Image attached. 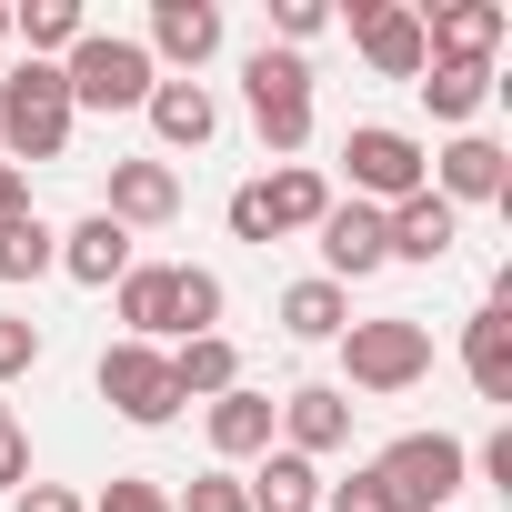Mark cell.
Here are the masks:
<instances>
[{"label":"cell","instance_id":"obj_1","mask_svg":"<svg viewBox=\"0 0 512 512\" xmlns=\"http://www.w3.org/2000/svg\"><path fill=\"white\" fill-rule=\"evenodd\" d=\"M71 81L61 61H11V81H0V161L31 171V161H61L71 151Z\"/></svg>","mask_w":512,"mask_h":512},{"label":"cell","instance_id":"obj_2","mask_svg":"<svg viewBox=\"0 0 512 512\" xmlns=\"http://www.w3.org/2000/svg\"><path fill=\"white\" fill-rule=\"evenodd\" d=\"M422 372H432V322H412V312H372V322L342 332V392L392 402V392H412Z\"/></svg>","mask_w":512,"mask_h":512},{"label":"cell","instance_id":"obj_3","mask_svg":"<svg viewBox=\"0 0 512 512\" xmlns=\"http://www.w3.org/2000/svg\"><path fill=\"white\" fill-rule=\"evenodd\" d=\"M241 101H251V131H262V151L272 161H302V141H312V61L302 51H251L241 61Z\"/></svg>","mask_w":512,"mask_h":512},{"label":"cell","instance_id":"obj_4","mask_svg":"<svg viewBox=\"0 0 512 512\" xmlns=\"http://www.w3.org/2000/svg\"><path fill=\"white\" fill-rule=\"evenodd\" d=\"M61 81H71V111H141L161 71H151V51L131 31H81L71 61H61Z\"/></svg>","mask_w":512,"mask_h":512},{"label":"cell","instance_id":"obj_5","mask_svg":"<svg viewBox=\"0 0 512 512\" xmlns=\"http://www.w3.org/2000/svg\"><path fill=\"white\" fill-rule=\"evenodd\" d=\"M342 201H372V211H392V201H412L422 181H432V151L412 141V131H392V121H352L342 131Z\"/></svg>","mask_w":512,"mask_h":512},{"label":"cell","instance_id":"obj_6","mask_svg":"<svg viewBox=\"0 0 512 512\" xmlns=\"http://www.w3.org/2000/svg\"><path fill=\"white\" fill-rule=\"evenodd\" d=\"M382 492H392V512H442L462 482H472V452L452 442V432H392L382 442Z\"/></svg>","mask_w":512,"mask_h":512},{"label":"cell","instance_id":"obj_7","mask_svg":"<svg viewBox=\"0 0 512 512\" xmlns=\"http://www.w3.org/2000/svg\"><path fill=\"white\" fill-rule=\"evenodd\" d=\"M101 402H111L131 432H161V422L181 412V392H171V352H151V342H111V352H101Z\"/></svg>","mask_w":512,"mask_h":512},{"label":"cell","instance_id":"obj_8","mask_svg":"<svg viewBox=\"0 0 512 512\" xmlns=\"http://www.w3.org/2000/svg\"><path fill=\"white\" fill-rule=\"evenodd\" d=\"M151 71L161 81H201V61L221 51V0H151Z\"/></svg>","mask_w":512,"mask_h":512},{"label":"cell","instance_id":"obj_9","mask_svg":"<svg viewBox=\"0 0 512 512\" xmlns=\"http://www.w3.org/2000/svg\"><path fill=\"white\" fill-rule=\"evenodd\" d=\"M312 241H322V282H342V292H352V282H372V272L392 262L382 211H372V201H342V191H332V211L312 221Z\"/></svg>","mask_w":512,"mask_h":512},{"label":"cell","instance_id":"obj_10","mask_svg":"<svg viewBox=\"0 0 512 512\" xmlns=\"http://www.w3.org/2000/svg\"><path fill=\"white\" fill-rule=\"evenodd\" d=\"M272 442L302 452V462L342 452V442H352V392H342V382H302V392H282V402H272Z\"/></svg>","mask_w":512,"mask_h":512},{"label":"cell","instance_id":"obj_11","mask_svg":"<svg viewBox=\"0 0 512 512\" xmlns=\"http://www.w3.org/2000/svg\"><path fill=\"white\" fill-rule=\"evenodd\" d=\"M352 51L382 71V81H422V11H402V0H352Z\"/></svg>","mask_w":512,"mask_h":512},{"label":"cell","instance_id":"obj_12","mask_svg":"<svg viewBox=\"0 0 512 512\" xmlns=\"http://www.w3.org/2000/svg\"><path fill=\"white\" fill-rule=\"evenodd\" d=\"M432 191L462 211V201H502L512 191V151L492 141V131H452L442 151H432Z\"/></svg>","mask_w":512,"mask_h":512},{"label":"cell","instance_id":"obj_13","mask_svg":"<svg viewBox=\"0 0 512 512\" xmlns=\"http://www.w3.org/2000/svg\"><path fill=\"white\" fill-rule=\"evenodd\" d=\"M382 241H392V262H422V272H442V262H452V241H462V211H452V201L422 181L412 201H392V211H382Z\"/></svg>","mask_w":512,"mask_h":512},{"label":"cell","instance_id":"obj_14","mask_svg":"<svg viewBox=\"0 0 512 512\" xmlns=\"http://www.w3.org/2000/svg\"><path fill=\"white\" fill-rule=\"evenodd\" d=\"M462 372L482 402H512V272L492 282V302L462 322Z\"/></svg>","mask_w":512,"mask_h":512},{"label":"cell","instance_id":"obj_15","mask_svg":"<svg viewBox=\"0 0 512 512\" xmlns=\"http://www.w3.org/2000/svg\"><path fill=\"white\" fill-rule=\"evenodd\" d=\"M502 41H512L502 0H442V11H422V51L432 61H492Z\"/></svg>","mask_w":512,"mask_h":512},{"label":"cell","instance_id":"obj_16","mask_svg":"<svg viewBox=\"0 0 512 512\" xmlns=\"http://www.w3.org/2000/svg\"><path fill=\"white\" fill-rule=\"evenodd\" d=\"M121 231H161L181 221V171L171 161H111V201H101Z\"/></svg>","mask_w":512,"mask_h":512},{"label":"cell","instance_id":"obj_17","mask_svg":"<svg viewBox=\"0 0 512 512\" xmlns=\"http://www.w3.org/2000/svg\"><path fill=\"white\" fill-rule=\"evenodd\" d=\"M201 432H211L221 472H231V462H262V452H272V392H251V382H231L221 402H201Z\"/></svg>","mask_w":512,"mask_h":512},{"label":"cell","instance_id":"obj_18","mask_svg":"<svg viewBox=\"0 0 512 512\" xmlns=\"http://www.w3.org/2000/svg\"><path fill=\"white\" fill-rule=\"evenodd\" d=\"M61 272H71L81 292H111V282L131 272V231H121L111 211H81V221L61 231Z\"/></svg>","mask_w":512,"mask_h":512},{"label":"cell","instance_id":"obj_19","mask_svg":"<svg viewBox=\"0 0 512 512\" xmlns=\"http://www.w3.org/2000/svg\"><path fill=\"white\" fill-rule=\"evenodd\" d=\"M151 131H161V151H211V131H221V101H211V81H151Z\"/></svg>","mask_w":512,"mask_h":512},{"label":"cell","instance_id":"obj_20","mask_svg":"<svg viewBox=\"0 0 512 512\" xmlns=\"http://www.w3.org/2000/svg\"><path fill=\"white\" fill-rule=\"evenodd\" d=\"M251 191H262V221H272V241H282V231H312V221L332 211V181H322L312 161H282V171H262V181H251Z\"/></svg>","mask_w":512,"mask_h":512},{"label":"cell","instance_id":"obj_21","mask_svg":"<svg viewBox=\"0 0 512 512\" xmlns=\"http://www.w3.org/2000/svg\"><path fill=\"white\" fill-rule=\"evenodd\" d=\"M111 302H121V322H131L121 342H151V352L181 342V332H171V262H131V272L111 282Z\"/></svg>","mask_w":512,"mask_h":512},{"label":"cell","instance_id":"obj_22","mask_svg":"<svg viewBox=\"0 0 512 512\" xmlns=\"http://www.w3.org/2000/svg\"><path fill=\"white\" fill-rule=\"evenodd\" d=\"M241 502L251 512H322V462H302V452H262V472L241 482Z\"/></svg>","mask_w":512,"mask_h":512},{"label":"cell","instance_id":"obj_23","mask_svg":"<svg viewBox=\"0 0 512 512\" xmlns=\"http://www.w3.org/2000/svg\"><path fill=\"white\" fill-rule=\"evenodd\" d=\"M422 101H432V121H482V101H492V61H422V81H412Z\"/></svg>","mask_w":512,"mask_h":512},{"label":"cell","instance_id":"obj_24","mask_svg":"<svg viewBox=\"0 0 512 512\" xmlns=\"http://www.w3.org/2000/svg\"><path fill=\"white\" fill-rule=\"evenodd\" d=\"M282 332H292V342H342V332H352V292L322 282V272L292 282V292H282Z\"/></svg>","mask_w":512,"mask_h":512},{"label":"cell","instance_id":"obj_25","mask_svg":"<svg viewBox=\"0 0 512 512\" xmlns=\"http://www.w3.org/2000/svg\"><path fill=\"white\" fill-rule=\"evenodd\" d=\"M241 382V352L221 342V332H201V342H171V392L181 402H221Z\"/></svg>","mask_w":512,"mask_h":512},{"label":"cell","instance_id":"obj_26","mask_svg":"<svg viewBox=\"0 0 512 512\" xmlns=\"http://www.w3.org/2000/svg\"><path fill=\"white\" fill-rule=\"evenodd\" d=\"M81 31H91V21H81V0H21V11H11V41H21L31 61H71Z\"/></svg>","mask_w":512,"mask_h":512},{"label":"cell","instance_id":"obj_27","mask_svg":"<svg viewBox=\"0 0 512 512\" xmlns=\"http://www.w3.org/2000/svg\"><path fill=\"white\" fill-rule=\"evenodd\" d=\"M41 272H61V231H51L41 211L0 221V282H41Z\"/></svg>","mask_w":512,"mask_h":512},{"label":"cell","instance_id":"obj_28","mask_svg":"<svg viewBox=\"0 0 512 512\" xmlns=\"http://www.w3.org/2000/svg\"><path fill=\"white\" fill-rule=\"evenodd\" d=\"M221 302H231V292H221V272H201V262H171V332H181V342H201V332L221 322Z\"/></svg>","mask_w":512,"mask_h":512},{"label":"cell","instance_id":"obj_29","mask_svg":"<svg viewBox=\"0 0 512 512\" xmlns=\"http://www.w3.org/2000/svg\"><path fill=\"white\" fill-rule=\"evenodd\" d=\"M322 512H392V492H382V472L362 462L352 482H322Z\"/></svg>","mask_w":512,"mask_h":512},{"label":"cell","instance_id":"obj_30","mask_svg":"<svg viewBox=\"0 0 512 512\" xmlns=\"http://www.w3.org/2000/svg\"><path fill=\"white\" fill-rule=\"evenodd\" d=\"M91 512H171V492H161V482H141V472H111Z\"/></svg>","mask_w":512,"mask_h":512},{"label":"cell","instance_id":"obj_31","mask_svg":"<svg viewBox=\"0 0 512 512\" xmlns=\"http://www.w3.org/2000/svg\"><path fill=\"white\" fill-rule=\"evenodd\" d=\"M171 512H251V502H241V482H231V472H201V482H191Z\"/></svg>","mask_w":512,"mask_h":512},{"label":"cell","instance_id":"obj_32","mask_svg":"<svg viewBox=\"0 0 512 512\" xmlns=\"http://www.w3.org/2000/svg\"><path fill=\"white\" fill-rule=\"evenodd\" d=\"M322 21H332L322 0H272V31H282V51H302V41H312Z\"/></svg>","mask_w":512,"mask_h":512},{"label":"cell","instance_id":"obj_33","mask_svg":"<svg viewBox=\"0 0 512 512\" xmlns=\"http://www.w3.org/2000/svg\"><path fill=\"white\" fill-rule=\"evenodd\" d=\"M11 512H91V502H81L71 482H21V492H11Z\"/></svg>","mask_w":512,"mask_h":512},{"label":"cell","instance_id":"obj_34","mask_svg":"<svg viewBox=\"0 0 512 512\" xmlns=\"http://www.w3.org/2000/svg\"><path fill=\"white\" fill-rule=\"evenodd\" d=\"M31 482V442H21V422H0V492H21Z\"/></svg>","mask_w":512,"mask_h":512},{"label":"cell","instance_id":"obj_35","mask_svg":"<svg viewBox=\"0 0 512 512\" xmlns=\"http://www.w3.org/2000/svg\"><path fill=\"white\" fill-rule=\"evenodd\" d=\"M472 462H482V482H502V492H512V422H502V432H492Z\"/></svg>","mask_w":512,"mask_h":512},{"label":"cell","instance_id":"obj_36","mask_svg":"<svg viewBox=\"0 0 512 512\" xmlns=\"http://www.w3.org/2000/svg\"><path fill=\"white\" fill-rule=\"evenodd\" d=\"M21 211H31V171L0 161V221H21Z\"/></svg>","mask_w":512,"mask_h":512},{"label":"cell","instance_id":"obj_37","mask_svg":"<svg viewBox=\"0 0 512 512\" xmlns=\"http://www.w3.org/2000/svg\"><path fill=\"white\" fill-rule=\"evenodd\" d=\"M0 41H11V0H0Z\"/></svg>","mask_w":512,"mask_h":512}]
</instances>
